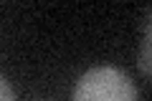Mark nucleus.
<instances>
[{"instance_id": "1", "label": "nucleus", "mask_w": 152, "mask_h": 101, "mask_svg": "<svg viewBox=\"0 0 152 101\" xmlns=\"http://www.w3.org/2000/svg\"><path fill=\"white\" fill-rule=\"evenodd\" d=\"M74 101H137V89L124 71L96 66L76 81Z\"/></svg>"}, {"instance_id": "2", "label": "nucleus", "mask_w": 152, "mask_h": 101, "mask_svg": "<svg viewBox=\"0 0 152 101\" xmlns=\"http://www.w3.org/2000/svg\"><path fill=\"white\" fill-rule=\"evenodd\" d=\"M140 68L145 76H150V28H147V36H145V48L140 51Z\"/></svg>"}, {"instance_id": "3", "label": "nucleus", "mask_w": 152, "mask_h": 101, "mask_svg": "<svg viewBox=\"0 0 152 101\" xmlns=\"http://www.w3.org/2000/svg\"><path fill=\"white\" fill-rule=\"evenodd\" d=\"M0 101H15V91L3 73H0Z\"/></svg>"}]
</instances>
